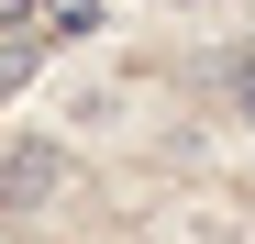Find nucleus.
I'll return each instance as SVG.
<instances>
[{"mask_svg":"<svg viewBox=\"0 0 255 244\" xmlns=\"http://www.w3.org/2000/svg\"><path fill=\"white\" fill-rule=\"evenodd\" d=\"M56 189H67V144H45V133L0 144V211H45Z\"/></svg>","mask_w":255,"mask_h":244,"instance_id":"obj_1","label":"nucleus"},{"mask_svg":"<svg viewBox=\"0 0 255 244\" xmlns=\"http://www.w3.org/2000/svg\"><path fill=\"white\" fill-rule=\"evenodd\" d=\"M33 22H45V45H89V33H100V0H45Z\"/></svg>","mask_w":255,"mask_h":244,"instance_id":"obj_2","label":"nucleus"},{"mask_svg":"<svg viewBox=\"0 0 255 244\" xmlns=\"http://www.w3.org/2000/svg\"><path fill=\"white\" fill-rule=\"evenodd\" d=\"M222 100L255 122V45H233V56H222Z\"/></svg>","mask_w":255,"mask_h":244,"instance_id":"obj_3","label":"nucleus"},{"mask_svg":"<svg viewBox=\"0 0 255 244\" xmlns=\"http://www.w3.org/2000/svg\"><path fill=\"white\" fill-rule=\"evenodd\" d=\"M33 67H45V56H33V45H0V100H11V89H22Z\"/></svg>","mask_w":255,"mask_h":244,"instance_id":"obj_4","label":"nucleus"},{"mask_svg":"<svg viewBox=\"0 0 255 244\" xmlns=\"http://www.w3.org/2000/svg\"><path fill=\"white\" fill-rule=\"evenodd\" d=\"M45 11V0H0V45H22V22Z\"/></svg>","mask_w":255,"mask_h":244,"instance_id":"obj_5","label":"nucleus"},{"mask_svg":"<svg viewBox=\"0 0 255 244\" xmlns=\"http://www.w3.org/2000/svg\"><path fill=\"white\" fill-rule=\"evenodd\" d=\"M189 11H211V0H189Z\"/></svg>","mask_w":255,"mask_h":244,"instance_id":"obj_6","label":"nucleus"}]
</instances>
